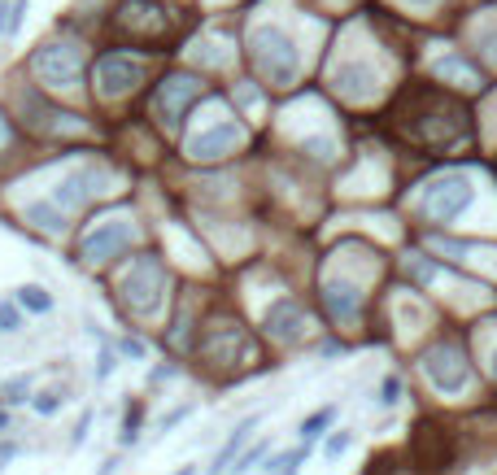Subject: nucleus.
I'll list each match as a JSON object with an SVG mask.
<instances>
[{
    "label": "nucleus",
    "mask_w": 497,
    "mask_h": 475,
    "mask_svg": "<svg viewBox=\"0 0 497 475\" xmlns=\"http://www.w3.org/2000/svg\"><path fill=\"white\" fill-rule=\"evenodd\" d=\"M398 127L410 139L428 144V149H450L458 139H467V105H458L454 97H440L432 88H423L415 97H406Z\"/></svg>",
    "instance_id": "obj_1"
},
{
    "label": "nucleus",
    "mask_w": 497,
    "mask_h": 475,
    "mask_svg": "<svg viewBox=\"0 0 497 475\" xmlns=\"http://www.w3.org/2000/svg\"><path fill=\"white\" fill-rule=\"evenodd\" d=\"M249 53H254V66H258V75L266 83H275V88L297 83L301 57H297V48H293V40L279 26H258L249 36Z\"/></svg>",
    "instance_id": "obj_2"
},
{
    "label": "nucleus",
    "mask_w": 497,
    "mask_h": 475,
    "mask_svg": "<svg viewBox=\"0 0 497 475\" xmlns=\"http://www.w3.org/2000/svg\"><path fill=\"white\" fill-rule=\"evenodd\" d=\"M161 293H166V271L153 253L131 262V271L122 275V305L131 315H158L161 305Z\"/></svg>",
    "instance_id": "obj_3"
},
{
    "label": "nucleus",
    "mask_w": 497,
    "mask_h": 475,
    "mask_svg": "<svg viewBox=\"0 0 497 475\" xmlns=\"http://www.w3.org/2000/svg\"><path fill=\"white\" fill-rule=\"evenodd\" d=\"M476 201V188L467 175H440L423 188V214L437 218V222H454L467 205Z\"/></svg>",
    "instance_id": "obj_4"
},
{
    "label": "nucleus",
    "mask_w": 497,
    "mask_h": 475,
    "mask_svg": "<svg viewBox=\"0 0 497 475\" xmlns=\"http://www.w3.org/2000/svg\"><path fill=\"white\" fill-rule=\"evenodd\" d=\"M423 376H428V384H432L437 393L454 397L471 384V367H467V357H462L458 345H437V349L423 354Z\"/></svg>",
    "instance_id": "obj_5"
},
{
    "label": "nucleus",
    "mask_w": 497,
    "mask_h": 475,
    "mask_svg": "<svg viewBox=\"0 0 497 475\" xmlns=\"http://www.w3.org/2000/svg\"><path fill=\"white\" fill-rule=\"evenodd\" d=\"M31 70L48 88H75L83 79V57L75 44H44V48H36V57H31Z\"/></svg>",
    "instance_id": "obj_6"
},
{
    "label": "nucleus",
    "mask_w": 497,
    "mask_h": 475,
    "mask_svg": "<svg viewBox=\"0 0 497 475\" xmlns=\"http://www.w3.org/2000/svg\"><path fill=\"white\" fill-rule=\"evenodd\" d=\"M201 92H205V88H201V79H192V75H166V79L158 83V97H153V114H158V122L166 127V131H180L188 105H192Z\"/></svg>",
    "instance_id": "obj_7"
},
{
    "label": "nucleus",
    "mask_w": 497,
    "mask_h": 475,
    "mask_svg": "<svg viewBox=\"0 0 497 475\" xmlns=\"http://www.w3.org/2000/svg\"><path fill=\"white\" fill-rule=\"evenodd\" d=\"M131 236H136V227H131L127 218H105V222H97V227H92V232L83 236L79 258L88 262V266H97V262L119 258L122 249L131 244Z\"/></svg>",
    "instance_id": "obj_8"
},
{
    "label": "nucleus",
    "mask_w": 497,
    "mask_h": 475,
    "mask_svg": "<svg viewBox=\"0 0 497 475\" xmlns=\"http://www.w3.org/2000/svg\"><path fill=\"white\" fill-rule=\"evenodd\" d=\"M119 26L131 40H161L171 31V18H166V9L153 5V0H127L119 14Z\"/></svg>",
    "instance_id": "obj_9"
},
{
    "label": "nucleus",
    "mask_w": 497,
    "mask_h": 475,
    "mask_svg": "<svg viewBox=\"0 0 497 475\" xmlns=\"http://www.w3.org/2000/svg\"><path fill=\"white\" fill-rule=\"evenodd\" d=\"M140 79H144V66H140L136 57L109 53V57L97 61V88H100V97H122V92H131Z\"/></svg>",
    "instance_id": "obj_10"
},
{
    "label": "nucleus",
    "mask_w": 497,
    "mask_h": 475,
    "mask_svg": "<svg viewBox=\"0 0 497 475\" xmlns=\"http://www.w3.org/2000/svg\"><path fill=\"white\" fill-rule=\"evenodd\" d=\"M240 139H244V131H240L236 122H219V127H210V131L192 136L188 153H192L197 161H219V158H227V153H236Z\"/></svg>",
    "instance_id": "obj_11"
},
{
    "label": "nucleus",
    "mask_w": 497,
    "mask_h": 475,
    "mask_svg": "<svg viewBox=\"0 0 497 475\" xmlns=\"http://www.w3.org/2000/svg\"><path fill=\"white\" fill-rule=\"evenodd\" d=\"M323 305H327V315L337 318V323H358V310H362L358 284H349V279H327V284H323Z\"/></svg>",
    "instance_id": "obj_12"
},
{
    "label": "nucleus",
    "mask_w": 497,
    "mask_h": 475,
    "mask_svg": "<svg viewBox=\"0 0 497 475\" xmlns=\"http://www.w3.org/2000/svg\"><path fill=\"white\" fill-rule=\"evenodd\" d=\"M100 179H105V175H100L97 166H83V170L66 175L57 188H53V201H57L61 210H79V205L92 197V192H100Z\"/></svg>",
    "instance_id": "obj_13"
},
{
    "label": "nucleus",
    "mask_w": 497,
    "mask_h": 475,
    "mask_svg": "<svg viewBox=\"0 0 497 475\" xmlns=\"http://www.w3.org/2000/svg\"><path fill=\"white\" fill-rule=\"evenodd\" d=\"M266 332L279 340V345H293V340L305 336V310L297 301H275L266 310Z\"/></svg>",
    "instance_id": "obj_14"
},
{
    "label": "nucleus",
    "mask_w": 497,
    "mask_h": 475,
    "mask_svg": "<svg viewBox=\"0 0 497 475\" xmlns=\"http://www.w3.org/2000/svg\"><path fill=\"white\" fill-rule=\"evenodd\" d=\"M332 83H337V92L340 97H349V100H367L371 92H376V70L367 66V61H340L337 66V75H332Z\"/></svg>",
    "instance_id": "obj_15"
},
{
    "label": "nucleus",
    "mask_w": 497,
    "mask_h": 475,
    "mask_svg": "<svg viewBox=\"0 0 497 475\" xmlns=\"http://www.w3.org/2000/svg\"><path fill=\"white\" fill-rule=\"evenodd\" d=\"M254 428H258V415H249V418H244V423H240V428H236V432H232V436H227V440H223V449H219V454H214V462H210V475L232 471V458H236L240 449L249 445V436H254Z\"/></svg>",
    "instance_id": "obj_16"
},
{
    "label": "nucleus",
    "mask_w": 497,
    "mask_h": 475,
    "mask_svg": "<svg viewBox=\"0 0 497 475\" xmlns=\"http://www.w3.org/2000/svg\"><path fill=\"white\" fill-rule=\"evenodd\" d=\"M26 222H36V227H44V232H61L66 227V210H61L57 201H31L26 205Z\"/></svg>",
    "instance_id": "obj_17"
},
{
    "label": "nucleus",
    "mask_w": 497,
    "mask_h": 475,
    "mask_svg": "<svg viewBox=\"0 0 497 475\" xmlns=\"http://www.w3.org/2000/svg\"><path fill=\"white\" fill-rule=\"evenodd\" d=\"M18 305L31 310V315H48V310H53V297L44 293L40 284H26V288H18Z\"/></svg>",
    "instance_id": "obj_18"
},
{
    "label": "nucleus",
    "mask_w": 497,
    "mask_h": 475,
    "mask_svg": "<svg viewBox=\"0 0 497 475\" xmlns=\"http://www.w3.org/2000/svg\"><path fill=\"white\" fill-rule=\"evenodd\" d=\"M332 418H337V406H323V410H315V415H310L305 423H301V440L310 445L315 436H323V428H327Z\"/></svg>",
    "instance_id": "obj_19"
},
{
    "label": "nucleus",
    "mask_w": 497,
    "mask_h": 475,
    "mask_svg": "<svg viewBox=\"0 0 497 475\" xmlns=\"http://www.w3.org/2000/svg\"><path fill=\"white\" fill-rule=\"evenodd\" d=\"M240 345V332H223V336L205 340V354L214 357V362H232V349Z\"/></svg>",
    "instance_id": "obj_20"
},
{
    "label": "nucleus",
    "mask_w": 497,
    "mask_h": 475,
    "mask_svg": "<svg viewBox=\"0 0 497 475\" xmlns=\"http://www.w3.org/2000/svg\"><path fill=\"white\" fill-rule=\"evenodd\" d=\"M140 418H144V406L136 401V406L127 410V418H122V436H119L122 445H136V436H140Z\"/></svg>",
    "instance_id": "obj_21"
},
{
    "label": "nucleus",
    "mask_w": 497,
    "mask_h": 475,
    "mask_svg": "<svg viewBox=\"0 0 497 475\" xmlns=\"http://www.w3.org/2000/svg\"><path fill=\"white\" fill-rule=\"evenodd\" d=\"M437 75H440V79H445V75H450V79L476 83V70H471V66H462V61H440V66H437Z\"/></svg>",
    "instance_id": "obj_22"
},
{
    "label": "nucleus",
    "mask_w": 497,
    "mask_h": 475,
    "mask_svg": "<svg viewBox=\"0 0 497 475\" xmlns=\"http://www.w3.org/2000/svg\"><path fill=\"white\" fill-rule=\"evenodd\" d=\"M22 14H26V0H9V9H5V31H0V36H14L22 26Z\"/></svg>",
    "instance_id": "obj_23"
},
{
    "label": "nucleus",
    "mask_w": 497,
    "mask_h": 475,
    "mask_svg": "<svg viewBox=\"0 0 497 475\" xmlns=\"http://www.w3.org/2000/svg\"><path fill=\"white\" fill-rule=\"evenodd\" d=\"M266 449H271V445H266V440H258V445H249V449H244V458H240V462H236V475L254 471V467H258V458L266 454Z\"/></svg>",
    "instance_id": "obj_24"
},
{
    "label": "nucleus",
    "mask_w": 497,
    "mask_h": 475,
    "mask_svg": "<svg viewBox=\"0 0 497 475\" xmlns=\"http://www.w3.org/2000/svg\"><path fill=\"white\" fill-rule=\"evenodd\" d=\"M301 462H305V449H288V454L275 462V475H297Z\"/></svg>",
    "instance_id": "obj_25"
},
{
    "label": "nucleus",
    "mask_w": 497,
    "mask_h": 475,
    "mask_svg": "<svg viewBox=\"0 0 497 475\" xmlns=\"http://www.w3.org/2000/svg\"><path fill=\"white\" fill-rule=\"evenodd\" d=\"M349 445H354V436H349V432H332V436H327V445H323V458H340Z\"/></svg>",
    "instance_id": "obj_26"
},
{
    "label": "nucleus",
    "mask_w": 497,
    "mask_h": 475,
    "mask_svg": "<svg viewBox=\"0 0 497 475\" xmlns=\"http://www.w3.org/2000/svg\"><path fill=\"white\" fill-rule=\"evenodd\" d=\"M26 393H31V379H26V376H18V379H9V384H5V397H9L14 406L26 401Z\"/></svg>",
    "instance_id": "obj_27"
},
{
    "label": "nucleus",
    "mask_w": 497,
    "mask_h": 475,
    "mask_svg": "<svg viewBox=\"0 0 497 475\" xmlns=\"http://www.w3.org/2000/svg\"><path fill=\"white\" fill-rule=\"evenodd\" d=\"M398 397H401V379L388 376L384 379V388H379V406H398Z\"/></svg>",
    "instance_id": "obj_28"
},
{
    "label": "nucleus",
    "mask_w": 497,
    "mask_h": 475,
    "mask_svg": "<svg viewBox=\"0 0 497 475\" xmlns=\"http://www.w3.org/2000/svg\"><path fill=\"white\" fill-rule=\"evenodd\" d=\"M57 410H61V397L57 393H40V397H36V415L48 418V415H57Z\"/></svg>",
    "instance_id": "obj_29"
},
{
    "label": "nucleus",
    "mask_w": 497,
    "mask_h": 475,
    "mask_svg": "<svg viewBox=\"0 0 497 475\" xmlns=\"http://www.w3.org/2000/svg\"><path fill=\"white\" fill-rule=\"evenodd\" d=\"M301 149H305V153H315V158H332V139H327V136H315V139H305Z\"/></svg>",
    "instance_id": "obj_30"
},
{
    "label": "nucleus",
    "mask_w": 497,
    "mask_h": 475,
    "mask_svg": "<svg viewBox=\"0 0 497 475\" xmlns=\"http://www.w3.org/2000/svg\"><path fill=\"white\" fill-rule=\"evenodd\" d=\"M119 349H122L127 357H136V362H144V357H149V349H144V340H136V336L119 340Z\"/></svg>",
    "instance_id": "obj_31"
},
{
    "label": "nucleus",
    "mask_w": 497,
    "mask_h": 475,
    "mask_svg": "<svg viewBox=\"0 0 497 475\" xmlns=\"http://www.w3.org/2000/svg\"><path fill=\"white\" fill-rule=\"evenodd\" d=\"M18 327H22L18 310L14 305H0V332H18Z\"/></svg>",
    "instance_id": "obj_32"
},
{
    "label": "nucleus",
    "mask_w": 497,
    "mask_h": 475,
    "mask_svg": "<svg viewBox=\"0 0 497 475\" xmlns=\"http://www.w3.org/2000/svg\"><path fill=\"white\" fill-rule=\"evenodd\" d=\"M88 428H92V410H88V415L79 418V428H75V436H70V445H75V449L83 445V436H88Z\"/></svg>",
    "instance_id": "obj_33"
},
{
    "label": "nucleus",
    "mask_w": 497,
    "mask_h": 475,
    "mask_svg": "<svg viewBox=\"0 0 497 475\" xmlns=\"http://www.w3.org/2000/svg\"><path fill=\"white\" fill-rule=\"evenodd\" d=\"M406 5H415V9H428V5H437V0H406Z\"/></svg>",
    "instance_id": "obj_34"
},
{
    "label": "nucleus",
    "mask_w": 497,
    "mask_h": 475,
    "mask_svg": "<svg viewBox=\"0 0 497 475\" xmlns=\"http://www.w3.org/2000/svg\"><path fill=\"white\" fill-rule=\"evenodd\" d=\"M5 139H9V131H5V122H0V144H5Z\"/></svg>",
    "instance_id": "obj_35"
},
{
    "label": "nucleus",
    "mask_w": 497,
    "mask_h": 475,
    "mask_svg": "<svg viewBox=\"0 0 497 475\" xmlns=\"http://www.w3.org/2000/svg\"><path fill=\"white\" fill-rule=\"evenodd\" d=\"M5 423H9V415H5V410H0V428H5Z\"/></svg>",
    "instance_id": "obj_36"
},
{
    "label": "nucleus",
    "mask_w": 497,
    "mask_h": 475,
    "mask_svg": "<svg viewBox=\"0 0 497 475\" xmlns=\"http://www.w3.org/2000/svg\"><path fill=\"white\" fill-rule=\"evenodd\" d=\"M493 376H497V354H493Z\"/></svg>",
    "instance_id": "obj_37"
}]
</instances>
